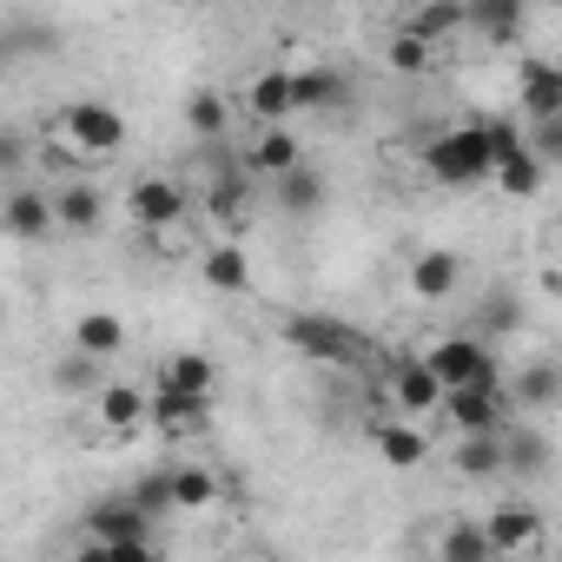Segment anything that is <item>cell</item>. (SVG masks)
<instances>
[{
  "label": "cell",
  "instance_id": "21",
  "mask_svg": "<svg viewBox=\"0 0 562 562\" xmlns=\"http://www.w3.org/2000/svg\"><path fill=\"white\" fill-rule=\"evenodd\" d=\"M522 113H562V67L555 60H522Z\"/></svg>",
  "mask_w": 562,
  "mask_h": 562
},
{
  "label": "cell",
  "instance_id": "13",
  "mask_svg": "<svg viewBox=\"0 0 562 562\" xmlns=\"http://www.w3.org/2000/svg\"><path fill=\"white\" fill-rule=\"evenodd\" d=\"M199 278H205L218 299H245V292H251V258H245V245H238V238H218V245L199 258Z\"/></svg>",
  "mask_w": 562,
  "mask_h": 562
},
{
  "label": "cell",
  "instance_id": "28",
  "mask_svg": "<svg viewBox=\"0 0 562 562\" xmlns=\"http://www.w3.org/2000/svg\"><path fill=\"white\" fill-rule=\"evenodd\" d=\"M271 186H278V205H285V212H318V205H325V179H318L305 159H299L292 172H278Z\"/></svg>",
  "mask_w": 562,
  "mask_h": 562
},
{
  "label": "cell",
  "instance_id": "39",
  "mask_svg": "<svg viewBox=\"0 0 562 562\" xmlns=\"http://www.w3.org/2000/svg\"><path fill=\"white\" fill-rule=\"evenodd\" d=\"M516 318H522V312H516V305H503V292H496V305L483 312V325H490V331H516Z\"/></svg>",
  "mask_w": 562,
  "mask_h": 562
},
{
  "label": "cell",
  "instance_id": "14",
  "mask_svg": "<svg viewBox=\"0 0 562 562\" xmlns=\"http://www.w3.org/2000/svg\"><path fill=\"white\" fill-rule=\"evenodd\" d=\"M245 179H251L245 166H238V172L225 166V172H218V179L205 186V199H199V205L212 212V225H218L225 238H238V232H245V218H251V205H245Z\"/></svg>",
  "mask_w": 562,
  "mask_h": 562
},
{
  "label": "cell",
  "instance_id": "26",
  "mask_svg": "<svg viewBox=\"0 0 562 562\" xmlns=\"http://www.w3.org/2000/svg\"><path fill=\"white\" fill-rule=\"evenodd\" d=\"M503 470V430H463L457 437V476H496Z\"/></svg>",
  "mask_w": 562,
  "mask_h": 562
},
{
  "label": "cell",
  "instance_id": "33",
  "mask_svg": "<svg viewBox=\"0 0 562 562\" xmlns=\"http://www.w3.org/2000/svg\"><path fill=\"white\" fill-rule=\"evenodd\" d=\"M437 555H443V562H496V555H490V536H483L476 522H457V529L437 542Z\"/></svg>",
  "mask_w": 562,
  "mask_h": 562
},
{
  "label": "cell",
  "instance_id": "1",
  "mask_svg": "<svg viewBox=\"0 0 562 562\" xmlns=\"http://www.w3.org/2000/svg\"><path fill=\"white\" fill-rule=\"evenodd\" d=\"M87 549H106L120 562H146L159 542H153V516L133 503V496H106L87 509Z\"/></svg>",
  "mask_w": 562,
  "mask_h": 562
},
{
  "label": "cell",
  "instance_id": "12",
  "mask_svg": "<svg viewBox=\"0 0 562 562\" xmlns=\"http://www.w3.org/2000/svg\"><path fill=\"white\" fill-rule=\"evenodd\" d=\"M457 285H463V258H457V251L430 245V251H417V258H411V292H417L424 305L457 299Z\"/></svg>",
  "mask_w": 562,
  "mask_h": 562
},
{
  "label": "cell",
  "instance_id": "18",
  "mask_svg": "<svg viewBox=\"0 0 562 562\" xmlns=\"http://www.w3.org/2000/svg\"><path fill=\"white\" fill-rule=\"evenodd\" d=\"M463 27H483L490 47H509L522 34V0H463Z\"/></svg>",
  "mask_w": 562,
  "mask_h": 562
},
{
  "label": "cell",
  "instance_id": "35",
  "mask_svg": "<svg viewBox=\"0 0 562 562\" xmlns=\"http://www.w3.org/2000/svg\"><path fill=\"white\" fill-rule=\"evenodd\" d=\"M522 146H529L542 166H555V159H562V113H542V120H529Z\"/></svg>",
  "mask_w": 562,
  "mask_h": 562
},
{
  "label": "cell",
  "instance_id": "25",
  "mask_svg": "<svg viewBox=\"0 0 562 562\" xmlns=\"http://www.w3.org/2000/svg\"><path fill=\"white\" fill-rule=\"evenodd\" d=\"M378 457H384L391 470H417V463L430 457V437H424L417 424H404V417H397V424H384V430H378Z\"/></svg>",
  "mask_w": 562,
  "mask_h": 562
},
{
  "label": "cell",
  "instance_id": "6",
  "mask_svg": "<svg viewBox=\"0 0 562 562\" xmlns=\"http://www.w3.org/2000/svg\"><path fill=\"white\" fill-rule=\"evenodd\" d=\"M60 133L80 146V159H113V153L126 146V120H120L106 100H74V106L60 113Z\"/></svg>",
  "mask_w": 562,
  "mask_h": 562
},
{
  "label": "cell",
  "instance_id": "2",
  "mask_svg": "<svg viewBox=\"0 0 562 562\" xmlns=\"http://www.w3.org/2000/svg\"><path fill=\"white\" fill-rule=\"evenodd\" d=\"M278 338H285L299 358H312V364H358L371 351L364 331H351L345 318H325V312H292L285 325H278Z\"/></svg>",
  "mask_w": 562,
  "mask_h": 562
},
{
  "label": "cell",
  "instance_id": "23",
  "mask_svg": "<svg viewBox=\"0 0 562 562\" xmlns=\"http://www.w3.org/2000/svg\"><path fill=\"white\" fill-rule=\"evenodd\" d=\"M100 212H106V199H100L87 179H74V186H60V192H54V225H60V232H93V225H100Z\"/></svg>",
  "mask_w": 562,
  "mask_h": 562
},
{
  "label": "cell",
  "instance_id": "24",
  "mask_svg": "<svg viewBox=\"0 0 562 562\" xmlns=\"http://www.w3.org/2000/svg\"><path fill=\"white\" fill-rule=\"evenodd\" d=\"M166 476H172V509H192V516L199 509H218V476L205 463H172Z\"/></svg>",
  "mask_w": 562,
  "mask_h": 562
},
{
  "label": "cell",
  "instance_id": "5",
  "mask_svg": "<svg viewBox=\"0 0 562 562\" xmlns=\"http://www.w3.org/2000/svg\"><path fill=\"white\" fill-rule=\"evenodd\" d=\"M126 212H133V225H146V232H172V225H186V212H192V186H179L172 172H146V179H133L126 186Z\"/></svg>",
  "mask_w": 562,
  "mask_h": 562
},
{
  "label": "cell",
  "instance_id": "17",
  "mask_svg": "<svg viewBox=\"0 0 562 562\" xmlns=\"http://www.w3.org/2000/svg\"><path fill=\"white\" fill-rule=\"evenodd\" d=\"M245 113H251L258 126H285V120H292V80H285V67H271V74H258V80L245 87Z\"/></svg>",
  "mask_w": 562,
  "mask_h": 562
},
{
  "label": "cell",
  "instance_id": "20",
  "mask_svg": "<svg viewBox=\"0 0 562 562\" xmlns=\"http://www.w3.org/2000/svg\"><path fill=\"white\" fill-rule=\"evenodd\" d=\"M285 80H292V113L338 106V93H345V80H338L331 67H285Z\"/></svg>",
  "mask_w": 562,
  "mask_h": 562
},
{
  "label": "cell",
  "instance_id": "19",
  "mask_svg": "<svg viewBox=\"0 0 562 562\" xmlns=\"http://www.w3.org/2000/svg\"><path fill=\"white\" fill-rule=\"evenodd\" d=\"M212 384H218V371H212V358H205V351H172V358L159 364V391L212 397Z\"/></svg>",
  "mask_w": 562,
  "mask_h": 562
},
{
  "label": "cell",
  "instance_id": "22",
  "mask_svg": "<svg viewBox=\"0 0 562 562\" xmlns=\"http://www.w3.org/2000/svg\"><path fill=\"white\" fill-rule=\"evenodd\" d=\"M490 179H496L509 199H536V192H542V179H549V166H542L529 146H516V153H503V159L490 166Z\"/></svg>",
  "mask_w": 562,
  "mask_h": 562
},
{
  "label": "cell",
  "instance_id": "8",
  "mask_svg": "<svg viewBox=\"0 0 562 562\" xmlns=\"http://www.w3.org/2000/svg\"><path fill=\"white\" fill-rule=\"evenodd\" d=\"M0 232L21 238V245H47L60 225H54V192L41 186H14V192H0Z\"/></svg>",
  "mask_w": 562,
  "mask_h": 562
},
{
  "label": "cell",
  "instance_id": "15",
  "mask_svg": "<svg viewBox=\"0 0 562 562\" xmlns=\"http://www.w3.org/2000/svg\"><path fill=\"white\" fill-rule=\"evenodd\" d=\"M424 364H430V371H437V384L450 391V384H463V378L490 371V351H483V338H437V345L424 351Z\"/></svg>",
  "mask_w": 562,
  "mask_h": 562
},
{
  "label": "cell",
  "instance_id": "30",
  "mask_svg": "<svg viewBox=\"0 0 562 562\" xmlns=\"http://www.w3.org/2000/svg\"><path fill=\"white\" fill-rule=\"evenodd\" d=\"M74 345H80V351H93V358H113V351L126 345V325H120L113 312H87V318L74 325Z\"/></svg>",
  "mask_w": 562,
  "mask_h": 562
},
{
  "label": "cell",
  "instance_id": "34",
  "mask_svg": "<svg viewBox=\"0 0 562 562\" xmlns=\"http://www.w3.org/2000/svg\"><path fill=\"white\" fill-rule=\"evenodd\" d=\"M186 126H192L199 139H225V100H218V93H192V100H186Z\"/></svg>",
  "mask_w": 562,
  "mask_h": 562
},
{
  "label": "cell",
  "instance_id": "16",
  "mask_svg": "<svg viewBox=\"0 0 562 562\" xmlns=\"http://www.w3.org/2000/svg\"><path fill=\"white\" fill-rule=\"evenodd\" d=\"M299 159H305V146H299V133H285V126H265V133L245 146V172H258V179L292 172Z\"/></svg>",
  "mask_w": 562,
  "mask_h": 562
},
{
  "label": "cell",
  "instance_id": "27",
  "mask_svg": "<svg viewBox=\"0 0 562 562\" xmlns=\"http://www.w3.org/2000/svg\"><path fill=\"white\" fill-rule=\"evenodd\" d=\"M404 34H417V41H450V34H463V0H430V8H417L411 21H404Z\"/></svg>",
  "mask_w": 562,
  "mask_h": 562
},
{
  "label": "cell",
  "instance_id": "11",
  "mask_svg": "<svg viewBox=\"0 0 562 562\" xmlns=\"http://www.w3.org/2000/svg\"><path fill=\"white\" fill-rule=\"evenodd\" d=\"M93 417L106 424V437H139L146 430V391L139 384H93Z\"/></svg>",
  "mask_w": 562,
  "mask_h": 562
},
{
  "label": "cell",
  "instance_id": "37",
  "mask_svg": "<svg viewBox=\"0 0 562 562\" xmlns=\"http://www.w3.org/2000/svg\"><path fill=\"white\" fill-rule=\"evenodd\" d=\"M430 54H437L430 41H417V34H404V27H397V41H391V67H397V74H424V67H430Z\"/></svg>",
  "mask_w": 562,
  "mask_h": 562
},
{
  "label": "cell",
  "instance_id": "10",
  "mask_svg": "<svg viewBox=\"0 0 562 562\" xmlns=\"http://www.w3.org/2000/svg\"><path fill=\"white\" fill-rule=\"evenodd\" d=\"M437 397H443V384H437V371L424 358H397L391 364V404H397V417H430Z\"/></svg>",
  "mask_w": 562,
  "mask_h": 562
},
{
  "label": "cell",
  "instance_id": "3",
  "mask_svg": "<svg viewBox=\"0 0 562 562\" xmlns=\"http://www.w3.org/2000/svg\"><path fill=\"white\" fill-rule=\"evenodd\" d=\"M437 411L457 424V437H463V430H503V424H509V384H503L496 364H490V371L450 384V391L437 397Z\"/></svg>",
  "mask_w": 562,
  "mask_h": 562
},
{
  "label": "cell",
  "instance_id": "9",
  "mask_svg": "<svg viewBox=\"0 0 562 562\" xmlns=\"http://www.w3.org/2000/svg\"><path fill=\"white\" fill-rule=\"evenodd\" d=\"M205 404L212 397H186V391H146V430H159L166 443H186V437H199L205 430Z\"/></svg>",
  "mask_w": 562,
  "mask_h": 562
},
{
  "label": "cell",
  "instance_id": "7",
  "mask_svg": "<svg viewBox=\"0 0 562 562\" xmlns=\"http://www.w3.org/2000/svg\"><path fill=\"white\" fill-rule=\"evenodd\" d=\"M483 536H490V555H496V562H503V555L516 562V555H542V549H549V522H542V509H529V503L490 509Z\"/></svg>",
  "mask_w": 562,
  "mask_h": 562
},
{
  "label": "cell",
  "instance_id": "40",
  "mask_svg": "<svg viewBox=\"0 0 562 562\" xmlns=\"http://www.w3.org/2000/svg\"><path fill=\"white\" fill-rule=\"evenodd\" d=\"M542 8H555V0H542Z\"/></svg>",
  "mask_w": 562,
  "mask_h": 562
},
{
  "label": "cell",
  "instance_id": "31",
  "mask_svg": "<svg viewBox=\"0 0 562 562\" xmlns=\"http://www.w3.org/2000/svg\"><path fill=\"white\" fill-rule=\"evenodd\" d=\"M54 384H60V391H67V397H87V391H93V384H100V358H93V351H80V345H74V351H67V358H60V364H54Z\"/></svg>",
  "mask_w": 562,
  "mask_h": 562
},
{
  "label": "cell",
  "instance_id": "36",
  "mask_svg": "<svg viewBox=\"0 0 562 562\" xmlns=\"http://www.w3.org/2000/svg\"><path fill=\"white\" fill-rule=\"evenodd\" d=\"M133 503H139V509H146L153 522H159V516H172V476H166V470L139 476V483H133Z\"/></svg>",
  "mask_w": 562,
  "mask_h": 562
},
{
  "label": "cell",
  "instance_id": "32",
  "mask_svg": "<svg viewBox=\"0 0 562 562\" xmlns=\"http://www.w3.org/2000/svg\"><path fill=\"white\" fill-rule=\"evenodd\" d=\"M542 463H549V443H542V437H529V430H509V424H503V470L536 476Z\"/></svg>",
  "mask_w": 562,
  "mask_h": 562
},
{
  "label": "cell",
  "instance_id": "29",
  "mask_svg": "<svg viewBox=\"0 0 562 562\" xmlns=\"http://www.w3.org/2000/svg\"><path fill=\"white\" fill-rule=\"evenodd\" d=\"M562 397V371L555 364H529L516 384H509V404H522V411H549Z\"/></svg>",
  "mask_w": 562,
  "mask_h": 562
},
{
  "label": "cell",
  "instance_id": "38",
  "mask_svg": "<svg viewBox=\"0 0 562 562\" xmlns=\"http://www.w3.org/2000/svg\"><path fill=\"white\" fill-rule=\"evenodd\" d=\"M27 153H34V139H27L21 126H0V179H14V172L27 166Z\"/></svg>",
  "mask_w": 562,
  "mask_h": 562
},
{
  "label": "cell",
  "instance_id": "4",
  "mask_svg": "<svg viewBox=\"0 0 562 562\" xmlns=\"http://www.w3.org/2000/svg\"><path fill=\"white\" fill-rule=\"evenodd\" d=\"M424 172H430L437 186H450V192H463V186H483V179H490V153H483V133H476V120H470V126H450V133H437V139L424 146Z\"/></svg>",
  "mask_w": 562,
  "mask_h": 562
}]
</instances>
